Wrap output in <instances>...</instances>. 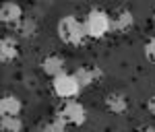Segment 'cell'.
<instances>
[{
	"label": "cell",
	"instance_id": "cell-15",
	"mask_svg": "<svg viewBox=\"0 0 155 132\" xmlns=\"http://www.w3.org/2000/svg\"><path fill=\"white\" fill-rule=\"evenodd\" d=\"M143 52H145V58L155 64V35L147 39V43L143 46Z\"/></svg>",
	"mask_w": 155,
	"mask_h": 132
},
{
	"label": "cell",
	"instance_id": "cell-4",
	"mask_svg": "<svg viewBox=\"0 0 155 132\" xmlns=\"http://www.w3.org/2000/svg\"><path fill=\"white\" fill-rule=\"evenodd\" d=\"M58 114L68 122L71 126H83L87 122V109L79 99H66L58 109Z\"/></svg>",
	"mask_w": 155,
	"mask_h": 132
},
{
	"label": "cell",
	"instance_id": "cell-6",
	"mask_svg": "<svg viewBox=\"0 0 155 132\" xmlns=\"http://www.w3.org/2000/svg\"><path fill=\"white\" fill-rule=\"evenodd\" d=\"M132 27H134V14L128 8H120L112 14V33H128Z\"/></svg>",
	"mask_w": 155,
	"mask_h": 132
},
{
	"label": "cell",
	"instance_id": "cell-17",
	"mask_svg": "<svg viewBox=\"0 0 155 132\" xmlns=\"http://www.w3.org/2000/svg\"><path fill=\"white\" fill-rule=\"evenodd\" d=\"M134 132H155V128H151V126H143V128H137Z\"/></svg>",
	"mask_w": 155,
	"mask_h": 132
},
{
	"label": "cell",
	"instance_id": "cell-18",
	"mask_svg": "<svg viewBox=\"0 0 155 132\" xmlns=\"http://www.w3.org/2000/svg\"><path fill=\"white\" fill-rule=\"evenodd\" d=\"M153 21H155V14H153Z\"/></svg>",
	"mask_w": 155,
	"mask_h": 132
},
{
	"label": "cell",
	"instance_id": "cell-13",
	"mask_svg": "<svg viewBox=\"0 0 155 132\" xmlns=\"http://www.w3.org/2000/svg\"><path fill=\"white\" fill-rule=\"evenodd\" d=\"M0 130L2 132H23V120L19 116H2L0 118Z\"/></svg>",
	"mask_w": 155,
	"mask_h": 132
},
{
	"label": "cell",
	"instance_id": "cell-7",
	"mask_svg": "<svg viewBox=\"0 0 155 132\" xmlns=\"http://www.w3.org/2000/svg\"><path fill=\"white\" fill-rule=\"evenodd\" d=\"M104 103H106V109L110 114H114V116H122V114H126L128 108H130L128 95H124V93H120V91L107 93L106 99H104Z\"/></svg>",
	"mask_w": 155,
	"mask_h": 132
},
{
	"label": "cell",
	"instance_id": "cell-1",
	"mask_svg": "<svg viewBox=\"0 0 155 132\" xmlns=\"http://www.w3.org/2000/svg\"><path fill=\"white\" fill-rule=\"evenodd\" d=\"M56 33L58 39L66 46H83L85 39H89L85 33V25L77 14H64L58 19L56 25Z\"/></svg>",
	"mask_w": 155,
	"mask_h": 132
},
{
	"label": "cell",
	"instance_id": "cell-10",
	"mask_svg": "<svg viewBox=\"0 0 155 132\" xmlns=\"http://www.w3.org/2000/svg\"><path fill=\"white\" fill-rule=\"evenodd\" d=\"M21 50H19V41L12 35H4L0 39V60L2 62H15L19 58Z\"/></svg>",
	"mask_w": 155,
	"mask_h": 132
},
{
	"label": "cell",
	"instance_id": "cell-12",
	"mask_svg": "<svg viewBox=\"0 0 155 132\" xmlns=\"http://www.w3.org/2000/svg\"><path fill=\"white\" fill-rule=\"evenodd\" d=\"M12 31H15L19 37H23V39H31V37H35V33H37L35 19H31V17H23L19 23L12 27Z\"/></svg>",
	"mask_w": 155,
	"mask_h": 132
},
{
	"label": "cell",
	"instance_id": "cell-14",
	"mask_svg": "<svg viewBox=\"0 0 155 132\" xmlns=\"http://www.w3.org/2000/svg\"><path fill=\"white\" fill-rule=\"evenodd\" d=\"M66 126H68V122L64 120L60 114H56V116L41 128V132H66Z\"/></svg>",
	"mask_w": 155,
	"mask_h": 132
},
{
	"label": "cell",
	"instance_id": "cell-3",
	"mask_svg": "<svg viewBox=\"0 0 155 132\" xmlns=\"http://www.w3.org/2000/svg\"><path fill=\"white\" fill-rule=\"evenodd\" d=\"M52 91L56 93V97L60 99H74V97H79V93L83 91V87L81 83L77 81V76H74V72H62L58 74L56 79H52Z\"/></svg>",
	"mask_w": 155,
	"mask_h": 132
},
{
	"label": "cell",
	"instance_id": "cell-5",
	"mask_svg": "<svg viewBox=\"0 0 155 132\" xmlns=\"http://www.w3.org/2000/svg\"><path fill=\"white\" fill-rule=\"evenodd\" d=\"M74 76H77V81L81 83V87L87 89V87L97 85L104 79V70H101L97 64H83V66H79V68L74 70Z\"/></svg>",
	"mask_w": 155,
	"mask_h": 132
},
{
	"label": "cell",
	"instance_id": "cell-16",
	"mask_svg": "<svg viewBox=\"0 0 155 132\" xmlns=\"http://www.w3.org/2000/svg\"><path fill=\"white\" fill-rule=\"evenodd\" d=\"M147 109H149V114L155 118V95L149 97V101H147Z\"/></svg>",
	"mask_w": 155,
	"mask_h": 132
},
{
	"label": "cell",
	"instance_id": "cell-9",
	"mask_svg": "<svg viewBox=\"0 0 155 132\" xmlns=\"http://www.w3.org/2000/svg\"><path fill=\"white\" fill-rule=\"evenodd\" d=\"M64 58L60 56V54H50V56H46L44 60L39 62V66H41V72L44 74H48V76H52V79H56L58 74H62L64 72Z\"/></svg>",
	"mask_w": 155,
	"mask_h": 132
},
{
	"label": "cell",
	"instance_id": "cell-2",
	"mask_svg": "<svg viewBox=\"0 0 155 132\" xmlns=\"http://www.w3.org/2000/svg\"><path fill=\"white\" fill-rule=\"evenodd\" d=\"M83 25L89 39H104L112 33V14L104 8H91L85 14Z\"/></svg>",
	"mask_w": 155,
	"mask_h": 132
},
{
	"label": "cell",
	"instance_id": "cell-8",
	"mask_svg": "<svg viewBox=\"0 0 155 132\" xmlns=\"http://www.w3.org/2000/svg\"><path fill=\"white\" fill-rule=\"evenodd\" d=\"M23 17H25V14H23V8H21L19 2H15V0H6V2H2V6H0V21H2L4 25L15 27Z\"/></svg>",
	"mask_w": 155,
	"mask_h": 132
},
{
	"label": "cell",
	"instance_id": "cell-11",
	"mask_svg": "<svg viewBox=\"0 0 155 132\" xmlns=\"http://www.w3.org/2000/svg\"><path fill=\"white\" fill-rule=\"evenodd\" d=\"M23 111V101L12 93H6L0 99V114L2 116H19Z\"/></svg>",
	"mask_w": 155,
	"mask_h": 132
}]
</instances>
